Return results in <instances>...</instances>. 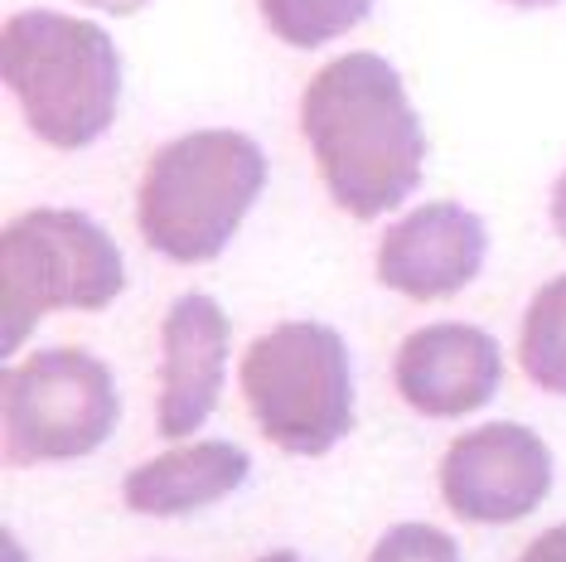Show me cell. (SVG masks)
Returning a JSON list of instances; mask_svg holds the SVG:
<instances>
[{"label": "cell", "mask_w": 566, "mask_h": 562, "mask_svg": "<svg viewBox=\"0 0 566 562\" xmlns=\"http://www.w3.org/2000/svg\"><path fill=\"white\" fill-rule=\"evenodd\" d=\"M301 132L329 199L354 219H378L421 185L427 136L402 73L378 54L329 59L301 97Z\"/></svg>", "instance_id": "obj_1"}, {"label": "cell", "mask_w": 566, "mask_h": 562, "mask_svg": "<svg viewBox=\"0 0 566 562\" xmlns=\"http://www.w3.org/2000/svg\"><path fill=\"white\" fill-rule=\"evenodd\" d=\"M0 73L30 132L54 150H83L117 122L122 54L107 30L59 10H20L0 30Z\"/></svg>", "instance_id": "obj_2"}, {"label": "cell", "mask_w": 566, "mask_h": 562, "mask_svg": "<svg viewBox=\"0 0 566 562\" xmlns=\"http://www.w3.org/2000/svg\"><path fill=\"white\" fill-rule=\"evenodd\" d=\"M266 185V156L242 132H189L150 156L136 189V228L170 262H209L233 242Z\"/></svg>", "instance_id": "obj_3"}, {"label": "cell", "mask_w": 566, "mask_h": 562, "mask_svg": "<svg viewBox=\"0 0 566 562\" xmlns=\"http://www.w3.org/2000/svg\"><path fill=\"white\" fill-rule=\"evenodd\" d=\"M122 248L78 209H30L0 233V321L15 354L49 311H102L122 296Z\"/></svg>", "instance_id": "obj_4"}, {"label": "cell", "mask_w": 566, "mask_h": 562, "mask_svg": "<svg viewBox=\"0 0 566 562\" xmlns=\"http://www.w3.org/2000/svg\"><path fill=\"white\" fill-rule=\"evenodd\" d=\"M242 398L262 437L291 456H325L354 427V374L339 330L286 321L242 354Z\"/></svg>", "instance_id": "obj_5"}, {"label": "cell", "mask_w": 566, "mask_h": 562, "mask_svg": "<svg viewBox=\"0 0 566 562\" xmlns=\"http://www.w3.org/2000/svg\"><path fill=\"white\" fill-rule=\"evenodd\" d=\"M0 437L10 466L73 461L117 431L122 403L112 368L87 350H40L0 378Z\"/></svg>", "instance_id": "obj_6"}, {"label": "cell", "mask_w": 566, "mask_h": 562, "mask_svg": "<svg viewBox=\"0 0 566 562\" xmlns=\"http://www.w3.org/2000/svg\"><path fill=\"white\" fill-rule=\"evenodd\" d=\"M552 490V451L533 427L489 422L441 456V500L465 523H513Z\"/></svg>", "instance_id": "obj_7"}, {"label": "cell", "mask_w": 566, "mask_h": 562, "mask_svg": "<svg viewBox=\"0 0 566 562\" xmlns=\"http://www.w3.org/2000/svg\"><path fill=\"white\" fill-rule=\"evenodd\" d=\"M484 223L465 204H421L397 219L378 248V281L397 296L441 301L465 291L484 267Z\"/></svg>", "instance_id": "obj_8"}, {"label": "cell", "mask_w": 566, "mask_h": 562, "mask_svg": "<svg viewBox=\"0 0 566 562\" xmlns=\"http://www.w3.org/2000/svg\"><path fill=\"white\" fill-rule=\"evenodd\" d=\"M397 393L427 417H465L494 398L504 360H499L494 335L480 325H427L402 340L392 364Z\"/></svg>", "instance_id": "obj_9"}, {"label": "cell", "mask_w": 566, "mask_h": 562, "mask_svg": "<svg viewBox=\"0 0 566 562\" xmlns=\"http://www.w3.org/2000/svg\"><path fill=\"white\" fill-rule=\"evenodd\" d=\"M228 315L213 296H179L160 325V437H189L218 407Z\"/></svg>", "instance_id": "obj_10"}, {"label": "cell", "mask_w": 566, "mask_h": 562, "mask_svg": "<svg viewBox=\"0 0 566 562\" xmlns=\"http://www.w3.org/2000/svg\"><path fill=\"white\" fill-rule=\"evenodd\" d=\"M248 451L233 441H199V446H175L156 461L136 466L126 476V504L150 519H175L189 509H203L223 495H233L248 480Z\"/></svg>", "instance_id": "obj_11"}, {"label": "cell", "mask_w": 566, "mask_h": 562, "mask_svg": "<svg viewBox=\"0 0 566 562\" xmlns=\"http://www.w3.org/2000/svg\"><path fill=\"white\" fill-rule=\"evenodd\" d=\"M518 364L543 393L566 398V277L533 296L518 330Z\"/></svg>", "instance_id": "obj_12"}, {"label": "cell", "mask_w": 566, "mask_h": 562, "mask_svg": "<svg viewBox=\"0 0 566 562\" xmlns=\"http://www.w3.org/2000/svg\"><path fill=\"white\" fill-rule=\"evenodd\" d=\"M272 34L291 49H319L368 20L373 0H256Z\"/></svg>", "instance_id": "obj_13"}, {"label": "cell", "mask_w": 566, "mask_h": 562, "mask_svg": "<svg viewBox=\"0 0 566 562\" xmlns=\"http://www.w3.org/2000/svg\"><path fill=\"white\" fill-rule=\"evenodd\" d=\"M368 562H460V548L431 523H397L378 539Z\"/></svg>", "instance_id": "obj_14"}, {"label": "cell", "mask_w": 566, "mask_h": 562, "mask_svg": "<svg viewBox=\"0 0 566 562\" xmlns=\"http://www.w3.org/2000/svg\"><path fill=\"white\" fill-rule=\"evenodd\" d=\"M518 562H566V523H557V529H547V533H537V539L523 548Z\"/></svg>", "instance_id": "obj_15"}, {"label": "cell", "mask_w": 566, "mask_h": 562, "mask_svg": "<svg viewBox=\"0 0 566 562\" xmlns=\"http://www.w3.org/2000/svg\"><path fill=\"white\" fill-rule=\"evenodd\" d=\"M552 228H557L566 242V170L557 175V185H552Z\"/></svg>", "instance_id": "obj_16"}, {"label": "cell", "mask_w": 566, "mask_h": 562, "mask_svg": "<svg viewBox=\"0 0 566 562\" xmlns=\"http://www.w3.org/2000/svg\"><path fill=\"white\" fill-rule=\"evenodd\" d=\"M83 6H93V10H107V15H136V10H146L150 0H83Z\"/></svg>", "instance_id": "obj_17"}, {"label": "cell", "mask_w": 566, "mask_h": 562, "mask_svg": "<svg viewBox=\"0 0 566 562\" xmlns=\"http://www.w3.org/2000/svg\"><path fill=\"white\" fill-rule=\"evenodd\" d=\"M504 6H518V10H543V6H557V0H504Z\"/></svg>", "instance_id": "obj_18"}, {"label": "cell", "mask_w": 566, "mask_h": 562, "mask_svg": "<svg viewBox=\"0 0 566 562\" xmlns=\"http://www.w3.org/2000/svg\"><path fill=\"white\" fill-rule=\"evenodd\" d=\"M262 562H301L295 553H272V558H262Z\"/></svg>", "instance_id": "obj_19"}]
</instances>
